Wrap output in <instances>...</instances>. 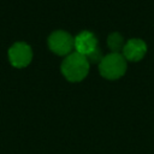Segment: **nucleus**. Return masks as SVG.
Instances as JSON below:
<instances>
[{
    "label": "nucleus",
    "instance_id": "obj_1",
    "mask_svg": "<svg viewBox=\"0 0 154 154\" xmlns=\"http://www.w3.org/2000/svg\"><path fill=\"white\" fill-rule=\"evenodd\" d=\"M60 70L67 81L81 82L87 77L89 72V61L84 55L73 52L66 55V58L63 60Z\"/></svg>",
    "mask_w": 154,
    "mask_h": 154
},
{
    "label": "nucleus",
    "instance_id": "obj_2",
    "mask_svg": "<svg viewBox=\"0 0 154 154\" xmlns=\"http://www.w3.org/2000/svg\"><path fill=\"white\" fill-rule=\"evenodd\" d=\"M99 71L106 79H118L126 71V59L120 53H109L100 61Z\"/></svg>",
    "mask_w": 154,
    "mask_h": 154
},
{
    "label": "nucleus",
    "instance_id": "obj_3",
    "mask_svg": "<svg viewBox=\"0 0 154 154\" xmlns=\"http://www.w3.org/2000/svg\"><path fill=\"white\" fill-rule=\"evenodd\" d=\"M48 47L58 55H69L75 48V37L64 30H55L48 36Z\"/></svg>",
    "mask_w": 154,
    "mask_h": 154
},
{
    "label": "nucleus",
    "instance_id": "obj_4",
    "mask_svg": "<svg viewBox=\"0 0 154 154\" xmlns=\"http://www.w3.org/2000/svg\"><path fill=\"white\" fill-rule=\"evenodd\" d=\"M8 59L14 67H25L32 59V49L25 42H16L8 48Z\"/></svg>",
    "mask_w": 154,
    "mask_h": 154
},
{
    "label": "nucleus",
    "instance_id": "obj_5",
    "mask_svg": "<svg viewBox=\"0 0 154 154\" xmlns=\"http://www.w3.org/2000/svg\"><path fill=\"white\" fill-rule=\"evenodd\" d=\"M97 48V38L91 31H82L75 37V49L77 53L88 57Z\"/></svg>",
    "mask_w": 154,
    "mask_h": 154
},
{
    "label": "nucleus",
    "instance_id": "obj_6",
    "mask_svg": "<svg viewBox=\"0 0 154 154\" xmlns=\"http://www.w3.org/2000/svg\"><path fill=\"white\" fill-rule=\"evenodd\" d=\"M123 57L130 61H138L141 60L146 52H147V43L141 38H130L124 48H123Z\"/></svg>",
    "mask_w": 154,
    "mask_h": 154
},
{
    "label": "nucleus",
    "instance_id": "obj_7",
    "mask_svg": "<svg viewBox=\"0 0 154 154\" xmlns=\"http://www.w3.org/2000/svg\"><path fill=\"white\" fill-rule=\"evenodd\" d=\"M107 46L112 51V53H119L120 51H123L125 42L119 32H112L107 38Z\"/></svg>",
    "mask_w": 154,
    "mask_h": 154
},
{
    "label": "nucleus",
    "instance_id": "obj_8",
    "mask_svg": "<svg viewBox=\"0 0 154 154\" xmlns=\"http://www.w3.org/2000/svg\"><path fill=\"white\" fill-rule=\"evenodd\" d=\"M87 59H88V61H89V64L90 63H99L100 64V61L102 60V52H101V49L97 47L93 53H90L88 57H85Z\"/></svg>",
    "mask_w": 154,
    "mask_h": 154
}]
</instances>
